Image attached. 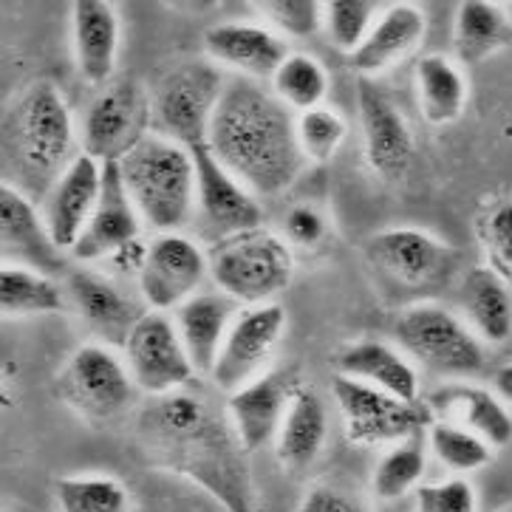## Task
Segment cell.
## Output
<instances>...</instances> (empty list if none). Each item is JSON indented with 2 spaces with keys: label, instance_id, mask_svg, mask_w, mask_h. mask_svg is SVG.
I'll return each instance as SVG.
<instances>
[{
  "label": "cell",
  "instance_id": "1",
  "mask_svg": "<svg viewBox=\"0 0 512 512\" xmlns=\"http://www.w3.org/2000/svg\"><path fill=\"white\" fill-rule=\"evenodd\" d=\"M142 462L193 481L227 512L255 510L249 453L232 425L227 402L199 385L167 397H148L133 419Z\"/></svg>",
  "mask_w": 512,
  "mask_h": 512
},
{
  "label": "cell",
  "instance_id": "2",
  "mask_svg": "<svg viewBox=\"0 0 512 512\" xmlns=\"http://www.w3.org/2000/svg\"><path fill=\"white\" fill-rule=\"evenodd\" d=\"M210 153L258 199L283 196L306 167L298 116L272 88L244 77L224 88L210 128Z\"/></svg>",
  "mask_w": 512,
  "mask_h": 512
},
{
  "label": "cell",
  "instance_id": "3",
  "mask_svg": "<svg viewBox=\"0 0 512 512\" xmlns=\"http://www.w3.org/2000/svg\"><path fill=\"white\" fill-rule=\"evenodd\" d=\"M66 97L51 83L29 85L3 116V184L34 204L83 153Z\"/></svg>",
  "mask_w": 512,
  "mask_h": 512
},
{
  "label": "cell",
  "instance_id": "4",
  "mask_svg": "<svg viewBox=\"0 0 512 512\" xmlns=\"http://www.w3.org/2000/svg\"><path fill=\"white\" fill-rule=\"evenodd\" d=\"M116 165L142 224L159 235L190 227L196 210V159L190 150L150 131Z\"/></svg>",
  "mask_w": 512,
  "mask_h": 512
},
{
  "label": "cell",
  "instance_id": "5",
  "mask_svg": "<svg viewBox=\"0 0 512 512\" xmlns=\"http://www.w3.org/2000/svg\"><path fill=\"white\" fill-rule=\"evenodd\" d=\"M210 275L238 306H264L292 283L295 252L283 235L261 227L210 249Z\"/></svg>",
  "mask_w": 512,
  "mask_h": 512
},
{
  "label": "cell",
  "instance_id": "6",
  "mask_svg": "<svg viewBox=\"0 0 512 512\" xmlns=\"http://www.w3.org/2000/svg\"><path fill=\"white\" fill-rule=\"evenodd\" d=\"M227 80L213 60H187L159 80L153 105V131L190 153L210 148V128Z\"/></svg>",
  "mask_w": 512,
  "mask_h": 512
},
{
  "label": "cell",
  "instance_id": "7",
  "mask_svg": "<svg viewBox=\"0 0 512 512\" xmlns=\"http://www.w3.org/2000/svg\"><path fill=\"white\" fill-rule=\"evenodd\" d=\"M365 258L394 289L411 298L445 292L462 269V249L416 227H394L365 241Z\"/></svg>",
  "mask_w": 512,
  "mask_h": 512
},
{
  "label": "cell",
  "instance_id": "8",
  "mask_svg": "<svg viewBox=\"0 0 512 512\" xmlns=\"http://www.w3.org/2000/svg\"><path fill=\"white\" fill-rule=\"evenodd\" d=\"M394 337L416 363L450 380L479 374L487 360L484 343L464 317L436 303H413L402 309L394 320Z\"/></svg>",
  "mask_w": 512,
  "mask_h": 512
},
{
  "label": "cell",
  "instance_id": "9",
  "mask_svg": "<svg viewBox=\"0 0 512 512\" xmlns=\"http://www.w3.org/2000/svg\"><path fill=\"white\" fill-rule=\"evenodd\" d=\"M133 388L136 385L125 360H119L114 348L102 343L77 348L54 382L57 397L91 425H108L119 413L128 411Z\"/></svg>",
  "mask_w": 512,
  "mask_h": 512
},
{
  "label": "cell",
  "instance_id": "10",
  "mask_svg": "<svg viewBox=\"0 0 512 512\" xmlns=\"http://www.w3.org/2000/svg\"><path fill=\"white\" fill-rule=\"evenodd\" d=\"M331 394L343 413L348 442L354 445H402L433 425V413L422 402H402L365 382L337 374Z\"/></svg>",
  "mask_w": 512,
  "mask_h": 512
},
{
  "label": "cell",
  "instance_id": "11",
  "mask_svg": "<svg viewBox=\"0 0 512 512\" xmlns=\"http://www.w3.org/2000/svg\"><path fill=\"white\" fill-rule=\"evenodd\" d=\"M153 131V105L142 85L122 77L111 80L88 102L80 128L83 153L100 165L122 162L148 133Z\"/></svg>",
  "mask_w": 512,
  "mask_h": 512
},
{
  "label": "cell",
  "instance_id": "12",
  "mask_svg": "<svg viewBox=\"0 0 512 512\" xmlns=\"http://www.w3.org/2000/svg\"><path fill=\"white\" fill-rule=\"evenodd\" d=\"M196 159V210L190 227L196 238L213 249L230 238L264 227L261 199L249 193L210 148L193 150Z\"/></svg>",
  "mask_w": 512,
  "mask_h": 512
},
{
  "label": "cell",
  "instance_id": "13",
  "mask_svg": "<svg viewBox=\"0 0 512 512\" xmlns=\"http://www.w3.org/2000/svg\"><path fill=\"white\" fill-rule=\"evenodd\" d=\"M122 351L133 385L148 397H167L199 385V371L179 337L176 320L165 312L145 314Z\"/></svg>",
  "mask_w": 512,
  "mask_h": 512
},
{
  "label": "cell",
  "instance_id": "14",
  "mask_svg": "<svg viewBox=\"0 0 512 512\" xmlns=\"http://www.w3.org/2000/svg\"><path fill=\"white\" fill-rule=\"evenodd\" d=\"M286 329V309L281 303H264V306H244L235 314L227 340L215 357L210 382L221 394H235L247 388L249 382L264 377L266 365L275 346L281 343Z\"/></svg>",
  "mask_w": 512,
  "mask_h": 512
},
{
  "label": "cell",
  "instance_id": "15",
  "mask_svg": "<svg viewBox=\"0 0 512 512\" xmlns=\"http://www.w3.org/2000/svg\"><path fill=\"white\" fill-rule=\"evenodd\" d=\"M210 275V252L184 232H162L148 244V258L139 272V292L150 312H176Z\"/></svg>",
  "mask_w": 512,
  "mask_h": 512
},
{
  "label": "cell",
  "instance_id": "16",
  "mask_svg": "<svg viewBox=\"0 0 512 512\" xmlns=\"http://www.w3.org/2000/svg\"><path fill=\"white\" fill-rule=\"evenodd\" d=\"M357 111L368 167L382 182H399L413 162V133L397 102L368 77H357Z\"/></svg>",
  "mask_w": 512,
  "mask_h": 512
},
{
  "label": "cell",
  "instance_id": "17",
  "mask_svg": "<svg viewBox=\"0 0 512 512\" xmlns=\"http://www.w3.org/2000/svg\"><path fill=\"white\" fill-rule=\"evenodd\" d=\"M300 385H303V377L298 368L281 365V368H269L264 377H258L255 382H249L247 388L224 399L235 433L241 445L247 447V453H255L272 439H278L286 411Z\"/></svg>",
  "mask_w": 512,
  "mask_h": 512
},
{
  "label": "cell",
  "instance_id": "18",
  "mask_svg": "<svg viewBox=\"0 0 512 512\" xmlns=\"http://www.w3.org/2000/svg\"><path fill=\"white\" fill-rule=\"evenodd\" d=\"M0 252L3 264L26 266L57 278L66 269V252L54 244L40 207L17 190H0Z\"/></svg>",
  "mask_w": 512,
  "mask_h": 512
},
{
  "label": "cell",
  "instance_id": "19",
  "mask_svg": "<svg viewBox=\"0 0 512 512\" xmlns=\"http://www.w3.org/2000/svg\"><path fill=\"white\" fill-rule=\"evenodd\" d=\"M139 232H142V218L125 190L119 165L108 162L102 170V193L97 210L91 215L83 238L71 249V258L83 264L111 261L119 249L139 241Z\"/></svg>",
  "mask_w": 512,
  "mask_h": 512
},
{
  "label": "cell",
  "instance_id": "20",
  "mask_svg": "<svg viewBox=\"0 0 512 512\" xmlns=\"http://www.w3.org/2000/svg\"><path fill=\"white\" fill-rule=\"evenodd\" d=\"M102 170L105 165L80 153L74 159V165L60 176V182L51 187V193L40 204V213H43V221L49 227L54 244L68 255L83 238L85 227L97 210L102 193Z\"/></svg>",
  "mask_w": 512,
  "mask_h": 512
},
{
  "label": "cell",
  "instance_id": "21",
  "mask_svg": "<svg viewBox=\"0 0 512 512\" xmlns=\"http://www.w3.org/2000/svg\"><path fill=\"white\" fill-rule=\"evenodd\" d=\"M66 292L68 300L77 306V314L88 323V329L100 337L102 346L125 348L136 323L150 312L128 298L114 281L91 269L68 272Z\"/></svg>",
  "mask_w": 512,
  "mask_h": 512
},
{
  "label": "cell",
  "instance_id": "22",
  "mask_svg": "<svg viewBox=\"0 0 512 512\" xmlns=\"http://www.w3.org/2000/svg\"><path fill=\"white\" fill-rule=\"evenodd\" d=\"M204 51L215 66L241 71L244 80H272L281 63L292 54L286 40L258 23H221L204 34Z\"/></svg>",
  "mask_w": 512,
  "mask_h": 512
},
{
  "label": "cell",
  "instance_id": "23",
  "mask_svg": "<svg viewBox=\"0 0 512 512\" xmlns=\"http://www.w3.org/2000/svg\"><path fill=\"white\" fill-rule=\"evenodd\" d=\"M425 405L433 413V419H445L459 428L481 436L487 445L498 450L512 442V416L507 411V402L498 397L496 391H487L473 382L453 380L436 388Z\"/></svg>",
  "mask_w": 512,
  "mask_h": 512
},
{
  "label": "cell",
  "instance_id": "24",
  "mask_svg": "<svg viewBox=\"0 0 512 512\" xmlns=\"http://www.w3.org/2000/svg\"><path fill=\"white\" fill-rule=\"evenodd\" d=\"M425 34H428V20L422 9H416L411 3L391 6L380 12L374 29L368 32L363 46L348 57V63L360 77L371 80L374 74L397 66L408 54L419 49Z\"/></svg>",
  "mask_w": 512,
  "mask_h": 512
},
{
  "label": "cell",
  "instance_id": "25",
  "mask_svg": "<svg viewBox=\"0 0 512 512\" xmlns=\"http://www.w3.org/2000/svg\"><path fill=\"white\" fill-rule=\"evenodd\" d=\"M74 60L88 83L108 85L119 57V17L111 3L80 0L71 12Z\"/></svg>",
  "mask_w": 512,
  "mask_h": 512
},
{
  "label": "cell",
  "instance_id": "26",
  "mask_svg": "<svg viewBox=\"0 0 512 512\" xmlns=\"http://www.w3.org/2000/svg\"><path fill=\"white\" fill-rule=\"evenodd\" d=\"M241 309L244 306H238L235 300L227 298L218 289L199 292L196 298H190L176 309V329H179V337H182L184 348L199 374L210 377L215 357L227 340V331H230L235 314Z\"/></svg>",
  "mask_w": 512,
  "mask_h": 512
},
{
  "label": "cell",
  "instance_id": "27",
  "mask_svg": "<svg viewBox=\"0 0 512 512\" xmlns=\"http://www.w3.org/2000/svg\"><path fill=\"white\" fill-rule=\"evenodd\" d=\"M459 306L464 323L484 346H501L512 337V286L490 266H473L462 275Z\"/></svg>",
  "mask_w": 512,
  "mask_h": 512
},
{
  "label": "cell",
  "instance_id": "28",
  "mask_svg": "<svg viewBox=\"0 0 512 512\" xmlns=\"http://www.w3.org/2000/svg\"><path fill=\"white\" fill-rule=\"evenodd\" d=\"M337 374L351 380L380 388L402 402H422L419 394V374L397 348L382 340H357L337 357Z\"/></svg>",
  "mask_w": 512,
  "mask_h": 512
},
{
  "label": "cell",
  "instance_id": "29",
  "mask_svg": "<svg viewBox=\"0 0 512 512\" xmlns=\"http://www.w3.org/2000/svg\"><path fill=\"white\" fill-rule=\"evenodd\" d=\"M329 433V416L320 394L312 385H300L286 411L281 433H278V459L289 470H306L317 462L320 450L326 445Z\"/></svg>",
  "mask_w": 512,
  "mask_h": 512
},
{
  "label": "cell",
  "instance_id": "30",
  "mask_svg": "<svg viewBox=\"0 0 512 512\" xmlns=\"http://www.w3.org/2000/svg\"><path fill=\"white\" fill-rule=\"evenodd\" d=\"M512 46V15L498 3L470 0L459 6L453 26V54L462 66H479Z\"/></svg>",
  "mask_w": 512,
  "mask_h": 512
},
{
  "label": "cell",
  "instance_id": "31",
  "mask_svg": "<svg viewBox=\"0 0 512 512\" xmlns=\"http://www.w3.org/2000/svg\"><path fill=\"white\" fill-rule=\"evenodd\" d=\"M416 97L419 111L430 125H450L464 114L467 77L456 60L445 54H425L416 63Z\"/></svg>",
  "mask_w": 512,
  "mask_h": 512
},
{
  "label": "cell",
  "instance_id": "32",
  "mask_svg": "<svg viewBox=\"0 0 512 512\" xmlns=\"http://www.w3.org/2000/svg\"><path fill=\"white\" fill-rule=\"evenodd\" d=\"M68 292L51 275L34 272L26 266L3 264L0 269V309L3 317L23 314H60L66 312Z\"/></svg>",
  "mask_w": 512,
  "mask_h": 512
},
{
  "label": "cell",
  "instance_id": "33",
  "mask_svg": "<svg viewBox=\"0 0 512 512\" xmlns=\"http://www.w3.org/2000/svg\"><path fill=\"white\" fill-rule=\"evenodd\" d=\"M269 83H272L275 97L289 111H298V114L323 108V102L329 97V71L306 51H292Z\"/></svg>",
  "mask_w": 512,
  "mask_h": 512
},
{
  "label": "cell",
  "instance_id": "34",
  "mask_svg": "<svg viewBox=\"0 0 512 512\" xmlns=\"http://www.w3.org/2000/svg\"><path fill=\"white\" fill-rule=\"evenodd\" d=\"M428 445L433 456L453 473H476L493 462V447L481 436L445 419H433L428 428Z\"/></svg>",
  "mask_w": 512,
  "mask_h": 512
},
{
  "label": "cell",
  "instance_id": "35",
  "mask_svg": "<svg viewBox=\"0 0 512 512\" xmlns=\"http://www.w3.org/2000/svg\"><path fill=\"white\" fill-rule=\"evenodd\" d=\"M63 512H125L128 490L114 476H68L54 487Z\"/></svg>",
  "mask_w": 512,
  "mask_h": 512
},
{
  "label": "cell",
  "instance_id": "36",
  "mask_svg": "<svg viewBox=\"0 0 512 512\" xmlns=\"http://www.w3.org/2000/svg\"><path fill=\"white\" fill-rule=\"evenodd\" d=\"M425 473V442L422 436H413L402 445H394L374 470V493L382 501L402 498L413 490Z\"/></svg>",
  "mask_w": 512,
  "mask_h": 512
},
{
  "label": "cell",
  "instance_id": "37",
  "mask_svg": "<svg viewBox=\"0 0 512 512\" xmlns=\"http://www.w3.org/2000/svg\"><path fill=\"white\" fill-rule=\"evenodd\" d=\"M377 17H380L377 3L331 0V3H323V32L329 34L331 46H337L351 57L365 43V37L374 29Z\"/></svg>",
  "mask_w": 512,
  "mask_h": 512
},
{
  "label": "cell",
  "instance_id": "38",
  "mask_svg": "<svg viewBox=\"0 0 512 512\" xmlns=\"http://www.w3.org/2000/svg\"><path fill=\"white\" fill-rule=\"evenodd\" d=\"M346 133V119L337 111L326 108V105L306 111V114H298V142L306 162H317V165L329 162L343 145Z\"/></svg>",
  "mask_w": 512,
  "mask_h": 512
},
{
  "label": "cell",
  "instance_id": "39",
  "mask_svg": "<svg viewBox=\"0 0 512 512\" xmlns=\"http://www.w3.org/2000/svg\"><path fill=\"white\" fill-rule=\"evenodd\" d=\"M479 241L487 266L512 286V199L496 201L481 213Z\"/></svg>",
  "mask_w": 512,
  "mask_h": 512
},
{
  "label": "cell",
  "instance_id": "40",
  "mask_svg": "<svg viewBox=\"0 0 512 512\" xmlns=\"http://www.w3.org/2000/svg\"><path fill=\"white\" fill-rule=\"evenodd\" d=\"M264 15L275 29H281L286 37H312L317 29H323V3L312 0H272L261 3Z\"/></svg>",
  "mask_w": 512,
  "mask_h": 512
},
{
  "label": "cell",
  "instance_id": "41",
  "mask_svg": "<svg viewBox=\"0 0 512 512\" xmlns=\"http://www.w3.org/2000/svg\"><path fill=\"white\" fill-rule=\"evenodd\" d=\"M416 512H479L476 490L470 481L447 479L416 487Z\"/></svg>",
  "mask_w": 512,
  "mask_h": 512
},
{
  "label": "cell",
  "instance_id": "42",
  "mask_svg": "<svg viewBox=\"0 0 512 512\" xmlns=\"http://www.w3.org/2000/svg\"><path fill=\"white\" fill-rule=\"evenodd\" d=\"M329 235V221L314 204H298L283 215V241L289 247L314 249Z\"/></svg>",
  "mask_w": 512,
  "mask_h": 512
},
{
  "label": "cell",
  "instance_id": "43",
  "mask_svg": "<svg viewBox=\"0 0 512 512\" xmlns=\"http://www.w3.org/2000/svg\"><path fill=\"white\" fill-rule=\"evenodd\" d=\"M298 512H371L357 498L346 496L334 487H314L300 501Z\"/></svg>",
  "mask_w": 512,
  "mask_h": 512
},
{
  "label": "cell",
  "instance_id": "44",
  "mask_svg": "<svg viewBox=\"0 0 512 512\" xmlns=\"http://www.w3.org/2000/svg\"><path fill=\"white\" fill-rule=\"evenodd\" d=\"M493 388H496V394L507 405H512V363L501 365L496 371V377H493Z\"/></svg>",
  "mask_w": 512,
  "mask_h": 512
},
{
  "label": "cell",
  "instance_id": "45",
  "mask_svg": "<svg viewBox=\"0 0 512 512\" xmlns=\"http://www.w3.org/2000/svg\"><path fill=\"white\" fill-rule=\"evenodd\" d=\"M501 512H512V507H507V510H501Z\"/></svg>",
  "mask_w": 512,
  "mask_h": 512
}]
</instances>
